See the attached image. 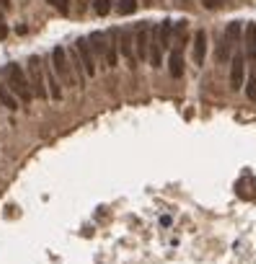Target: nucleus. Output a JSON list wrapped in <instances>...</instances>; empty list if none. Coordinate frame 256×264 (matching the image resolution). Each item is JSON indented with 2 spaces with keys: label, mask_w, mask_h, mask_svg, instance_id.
I'll return each mask as SVG.
<instances>
[{
  "label": "nucleus",
  "mask_w": 256,
  "mask_h": 264,
  "mask_svg": "<svg viewBox=\"0 0 256 264\" xmlns=\"http://www.w3.org/2000/svg\"><path fill=\"white\" fill-rule=\"evenodd\" d=\"M47 91H50V96L54 101H62V88H60V81H57L54 70H47Z\"/></svg>",
  "instance_id": "4468645a"
},
{
  "label": "nucleus",
  "mask_w": 256,
  "mask_h": 264,
  "mask_svg": "<svg viewBox=\"0 0 256 264\" xmlns=\"http://www.w3.org/2000/svg\"><path fill=\"white\" fill-rule=\"evenodd\" d=\"M225 6V0H204V8L207 11H218V8H222Z\"/></svg>",
  "instance_id": "412c9836"
},
{
  "label": "nucleus",
  "mask_w": 256,
  "mask_h": 264,
  "mask_svg": "<svg viewBox=\"0 0 256 264\" xmlns=\"http://www.w3.org/2000/svg\"><path fill=\"white\" fill-rule=\"evenodd\" d=\"M230 57H233V44L222 37L220 44H218V60H220V62H228Z\"/></svg>",
  "instance_id": "dca6fc26"
},
{
  "label": "nucleus",
  "mask_w": 256,
  "mask_h": 264,
  "mask_svg": "<svg viewBox=\"0 0 256 264\" xmlns=\"http://www.w3.org/2000/svg\"><path fill=\"white\" fill-rule=\"evenodd\" d=\"M150 37H153V26L148 21H142L138 26V31H134V57L142 62L150 57Z\"/></svg>",
  "instance_id": "39448f33"
},
{
  "label": "nucleus",
  "mask_w": 256,
  "mask_h": 264,
  "mask_svg": "<svg viewBox=\"0 0 256 264\" xmlns=\"http://www.w3.org/2000/svg\"><path fill=\"white\" fill-rule=\"evenodd\" d=\"M116 37H119V44H116V47L122 50V55H124L130 62H134V52H132V31H130V29H122Z\"/></svg>",
  "instance_id": "f8f14e48"
},
{
  "label": "nucleus",
  "mask_w": 256,
  "mask_h": 264,
  "mask_svg": "<svg viewBox=\"0 0 256 264\" xmlns=\"http://www.w3.org/2000/svg\"><path fill=\"white\" fill-rule=\"evenodd\" d=\"M0 104H3L6 109H10V112H16V109H18V99L13 96L10 88H8L3 81H0Z\"/></svg>",
  "instance_id": "ddd939ff"
},
{
  "label": "nucleus",
  "mask_w": 256,
  "mask_h": 264,
  "mask_svg": "<svg viewBox=\"0 0 256 264\" xmlns=\"http://www.w3.org/2000/svg\"><path fill=\"white\" fill-rule=\"evenodd\" d=\"M168 73L174 78H182L184 75V52H182V44H176L171 57H168Z\"/></svg>",
  "instance_id": "1a4fd4ad"
},
{
  "label": "nucleus",
  "mask_w": 256,
  "mask_h": 264,
  "mask_svg": "<svg viewBox=\"0 0 256 264\" xmlns=\"http://www.w3.org/2000/svg\"><path fill=\"white\" fill-rule=\"evenodd\" d=\"M75 52H78V57H80V65H83L86 78H94L98 68H96V57H94V52H91V44H88V37L75 42Z\"/></svg>",
  "instance_id": "423d86ee"
},
{
  "label": "nucleus",
  "mask_w": 256,
  "mask_h": 264,
  "mask_svg": "<svg viewBox=\"0 0 256 264\" xmlns=\"http://www.w3.org/2000/svg\"><path fill=\"white\" fill-rule=\"evenodd\" d=\"M246 83V55L244 52H236L230 57V88H244Z\"/></svg>",
  "instance_id": "0eeeda50"
},
{
  "label": "nucleus",
  "mask_w": 256,
  "mask_h": 264,
  "mask_svg": "<svg viewBox=\"0 0 256 264\" xmlns=\"http://www.w3.org/2000/svg\"><path fill=\"white\" fill-rule=\"evenodd\" d=\"M156 37L160 42V50H168L171 47V39H174V21H163L158 29H156Z\"/></svg>",
  "instance_id": "9b49d317"
},
{
  "label": "nucleus",
  "mask_w": 256,
  "mask_h": 264,
  "mask_svg": "<svg viewBox=\"0 0 256 264\" xmlns=\"http://www.w3.org/2000/svg\"><path fill=\"white\" fill-rule=\"evenodd\" d=\"M116 34L119 31H112V34H104V31H94L91 37H88V44H91V52L94 57H101L104 60V65L106 68H116Z\"/></svg>",
  "instance_id": "f03ea898"
},
{
  "label": "nucleus",
  "mask_w": 256,
  "mask_h": 264,
  "mask_svg": "<svg viewBox=\"0 0 256 264\" xmlns=\"http://www.w3.org/2000/svg\"><path fill=\"white\" fill-rule=\"evenodd\" d=\"M112 3L114 0H94V11L98 16H106V13H112Z\"/></svg>",
  "instance_id": "a211bd4d"
},
{
  "label": "nucleus",
  "mask_w": 256,
  "mask_h": 264,
  "mask_svg": "<svg viewBox=\"0 0 256 264\" xmlns=\"http://www.w3.org/2000/svg\"><path fill=\"white\" fill-rule=\"evenodd\" d=\"M244 42H246V57L256 62V24H246Z\"/></svg>",
  "instance_id": "9d476101"
},
{
  "label": "nucleus",
  "mask_w": 256,
  "mask_h": 264,
  "mask_svg": "<svg viewBox=\"0 0 256 264\" xmlns=\"http://www.w3.org/2000/svg\"><path fill=\"white\" fill-rule=\"evenodd\" d=\"M246 96H248L251 101H256V75L248 78V83H246Z\"/></svg>",
  "instance_id": "6ab92c4d"
},
{
  "label": "nucleus",
  "mask_w": 256,
  "mask_h": 264,
  "mask_svg": "<svg viewBox=\"0 0 256 264\" xmlns=\"http://www.w3.org/2000/svg\"><path fill=\"white\" fill-rule=\"evenodd\" d=\"M116 11L122 13V16H130V13H134V11H138V0H119Z\"/></svg>",
  "instance_id": "f3484780"
},
{
  "label": "nucleus",
  "mask_w": 256,
  "mask_h": 264,
  "mask_svg": "<svg viewBox=\"0 0 256 264\" xmlns=\"http://www.w3.org/2000/svg\"><path fill=\"white\" fill-rule=\"evenodd\" d=\"M50 6H54L60 13H68V8H70V0H47Z\"/></svg>",
  "instance_id": "aec40b11"
},
{
  "label": "nucleus",
  "mask_w": 256,
  "mask_h": 264,
  "mask_svg": "<svg viewBox=\"0 0 256 264\" xmlns=\"http://www.w3.org/2000/svg\"><path fill=\"white\" fill-rule=\"evenodd\" d=\"M8 37V26H6V19H3V13H0V39H6Z\"/></svg>",
  "instance_id": "4be33fe9"
},
{
  "label": "nucleus",
  "mask_w": 256,
  "mask_h": 264,
  "mask_svg": "<svg viewBox=\"0 0 256 264\" xmlns=\"http://www.w3.org/2000/svg\"><path fill=\"white\" fill-rule=\"evenodd\" d=\"M204 57H207V31L200 29L194 34V65H204Z\"/></svg>",
  "instance_id": "6e6552de"
},
{
  "label": "nucleus",
  "mask_w": 256,
  "mask_h": 264,
  "mask_svg": "<svg viewBox=\"0 0 256 264\" xmlns=\"http://www.w3.org/2000/svg\"><path fill=\"white\" fill-rule=\"evenodd\" d=\"M52 70L54 75H60V81L65 86H75V75H72V65H70V55L62 44H57L52 50Z\"/></svg>",
  "instance_id": "20e7f679"
},
{
  "label": "nucleus",
  "mask_w": 256,
  "mask_h": 264,
  "mask_svg": "<svg viewBox=\"0 0 256 264\" xmlns=\"http://www.w3.org/2000/svg\"><path fill=\"white\" fill-rule=\"evenodd\" d=\"M240 34H244V24H240V21H230L228 26H225V39H228L233 47L238 44Z\"/></svg>",
  "instance_id": "2eb2a0df"
},
{
  "label": "nucleus",
  "mask_w": 256,
  "mask_h": 264,
  "mask_svg": "<svg viewBox=\"0 0 256 264\" xmlns=\"http://www.w3.org/2000/svg\"><path fill=\"white\" fill-rule=\"evenodd\" d=\"M28 86H32V91H34V99H50L47 78H44L42 60H39L36 55L28 57Z\"/></svg>",
  "instance_id": "7ed1b4c3"
},
{
  "label": "nucleus",
  "mask_w": 256,
  "mask_h": 264,
  "mask_svg": "<svg viewBox=\"0 0 256 264\" xmlns=\"http://www.w3.org/2000/svg\"><path fill=\"white\" fill-rule=\"evenodd\" d=\"M0 75H3V83L10 88V93L18 101L28 104L34 99V91H32V86H28V75L24 73V68L18 65V62H8V65H3V73Z\"/></svg>",
  "instance_id": "f257e3e1"
}]
</instances>
